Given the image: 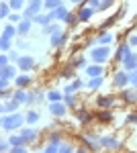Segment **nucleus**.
<instances>
[{
  "label": "nucleus",
  "mask_w": 137,
  "mask_h": 153,
  "mask_svg": "<svg viewBox=\"0 0 137 153\" xmlns=\"http://www.w3.org/2000/svg\"><path fill=\"white\" fill-rule=\"evenodd\" d=\"M25 120H27V117L19 114V112H10V114H2L0 125H2L4 131H12V129H19L21 125H25Z\"/></svg>",
  "instance_id": "1"
},
{
  "label": "nucleus",
  "mask_w": 137,
  "mask_h": 153,
  "mask_svg": "<svg viewBox=\"0 0 137 153\" xmlns=\"http://www.w3.org/2000/svg\"><path fill=\"white\" fill-rule=\"evenodd\" d=\"M90 57H92L94 63H104V61H109V57H111V47H109V45L94 47L90 51Z\"/></svg>",
  "instance_id": "2"
},
{
  "label": "nucleus",
  "mask_w": 137,
  "mask_h": 153,
  "mask_svg": "<svg viewBox=\"0 0 137 153\" xmlns=\"http://www.w3.org/2000/svg\"><path fill=\"white\" fill-rule=\"evenodd\" d=\"M43 2L45 0H31L29 6H27V10H25V19H33L35 14H39V10L43 8Z\"/></svg>",
  "instance_id": "3"
},
{
  "label": "nucleus",
  "mask_w": 137,
  "mask_h": 153,
  "mask_svg": "<svg viewBox=\"0 0 137 153\" xmlns=\"http://www.w3.org/2000/svg\"><path fill=\"white\" fill-rule=\"evenodd\" d=\"M16 65H19L23 71H29V70H33V68H35V59L29 57V55H23V57L16 59Z\"/></svg>",
  "instance_id": "4"
},
{
  "label": "nucleus",
  "mask_w": 137,
  "mask_h": 153,
  "mask_svg": "<svg viewBox=\"0 0 137 153\" xmlns=\"http://www.w3.org/2000/svg\"><path fill=\"white\" fill-rule=\"evenodd\" d=\"M66 102H64V104H61V100H59V102H49V112H51V114H53V117H64V114H66Z\"/></svg>",
  "instance_id": "5"
},
{
  "label": "nucleus",
  "mask_w": 137,
  "mask_h": 153,
  "mask_svg": "<svg viewBox=\"0 0 137 153\" xmlns=\"http://www.w3.org/2000/svg\"><path fill=\"white\" fill-rule=\"evenodd\" d=\"M121 63L125 65V70H127V71L135 70V68H137V55H135V53H133V51H129V53H127V55H125V59H123Z\"/></svg>",
  "instance_id": "6"
},
{
  "label": "nucleus",
  "mask_w": 137,
  "mask_h": 153,
  "mask_svg": "<svg viewBox=\"0 0 137 153\" xmlns=\"http://www.w3.org/2000/svg\"><path fill=\"white\" fill-rule=\"evenodd\" d=\"M0 78H4V80H14L16 78V68L14 65H2L0 68Z\"/></svg>",
  "instance_id": "7"
},
{
  "label": "nucleus",
  "mask_w": 137,
  "mask_h": 153,
  "mask_svg": "<svg viewBox=\"0 0 137 153\" xmlns=\"http://www.w3.org/2000/svg\"><path fill=\"white\" fill-rule=\"evenodd\" d=\"M113 84L117 86V88H123V86H127L129 84V74L127 71H117L113 78Z\"/></svg>",
  "instance_id": "8"
},
{
  "label": "nucleus",
  "mask_w": 137,
  "mask_h": 153,
  "mask_svg": "<svg viewBox=\"0 0 137 153\" xmlns=\"http://www.w3.org/2000/svg\"><path fill=\"white\" fill-rule=\"evenodd\" d=\"M100 145H103V147H106V149H119V147H121L119 139H117V137H113V135L103 137V139H100Z\"/></svg>",
  "instance_id": "9"
},
{
  "label": "nucleus",
  "mask_w": 137,
  "mask_h": 153,
  "mask_svg": "<svg viewBox=\"0 0 137 153\" xmlns=\"http://www.w3.org/2000/svg\"><path fill=\"white\" fill-rule=\"evenodd\" d=\"M31 27H33V19H23L21 23L16 25V29H19V35H27V33L31 31Z\"/></svg>",
  "instance_id": "10"
},
{
  "label": "nucleus",
  "mask_w": 137,
  "mask_h": 153,
  "mask_svg": "<svg viewBox=\"0 0 137 153\" xmlns=\"http://www.w3.org/2000/svg\"><path fill=\"white\" fill-rule=\"evenodd\" d=\"M51 21H55L51 12H49V14H35V16H33V23H37V25H43V27H45V25H49Z\"/></svg>",
  "instance_id": "11"
},
{
  "label": "nucleus",
  "mask_w": 137,
  "mask_h": 153,
  "mask_svg": "<svg viewBox=\"0 0 137 153\" xmlns=\"http://www.w3.org/2000/svg\"><path fill=\"white\" fill-rule=\"evenodd\" d=\"M16 108H19V102H16V100H10V102H2V106H0L2 114H10V112H16Z\"/></svg>",
  "instance_id": "12"
},
{
  "label": "nucleus",
  "mask_w": 137,
  "mask_h": 153,
  "mask_svg": "<svg viewBox=\"0 0 137 153\" xmlns=\"http://www.w3.org/2000/svg\"><path fill=\"white\" fill-rule=\"evenodd\" d=\"M129 51H131V45H129V43H123L121 47L117 49V53H115V61H123Z\"/></svg>",
  "instance_id": "13"
},
{
  "label": "nucleus",
  "mask_w": 137,
  "mask_h": 153,
  "mask_svg": "<svg viewBox=\"0 0 137 153\" xmlns=\"http://www.w3.org/2000/svg\"><path fill=\"white\" fill-rule=\"evenodd\" d=\"M21 135H23L25 143H33L35 139H37V131H35L33 127H29V129H23V131H21Z\"/></svg>",
  "instance_id": "14"
},
{
  "label": "nucleus",
  "mask_w": 137,
  "mask_h": 153,
  "mask_svg": "<svg viewBox=\"0 0 137 153\" xmlns=\"http://www.w3.org/2000/svg\"><path fill=\"white\" fill-rule=\"evenodd\" d=\"M66 41H68V37H66V33H61V31H59V33H55V35H51V45H53V47L64 45Z\"/></svg>",
  "instance_id": "15"
},
{
  "label": "nucleus",
  "mask_w": 137,
  "mask_h": 153,
  "mask_svg": "<svg viewBox=\"0 0 137 153\" xmlns=\"http://www.w3.org/2000/svg\"><path fill=\"white\" fill-rule=\"evenodd\" d=\"M2 35L8 37V39H12V37L19 35V29H16V27H14L12 23H8V25H4V29H2Z\"/></svg>",
  "instance_id": "16"
},
{
  "label": "nucleus",
  "mask_w": 137,
  "mask_h": 153,
  "mask_svg": "<svg viewBox=\"0 0 137 153\" xmlns=\"http://www.w3.org/2000/svg\"><path fill=\"white\" fill-rule=\"evenodd\" d=\"M96 104H98V108H111V106L115 104V98L113 96H100V98L96 100Z\"/></svg>",
  "instance_id": "17"
},
{
  "label": "nucleus",
  "mask_w": 137,
  "mask_h": 153,
  "mask_svg": "<svg viewBox=\"0 0 137 153\" xmlns=\"http://www.w3.org/2000/svg\"><path fill=\"white\" fill-rule=\"evenodd\" d=\"M51 14H53V19H59V21H66V16L70 14V10L66 8V6H57L55 10H49Z\"/></svg>",
  "instance_id": "18"
},
{
  "label": "nucleus",
  "mask_w": 137,
  "mask_h": 153,
  "mask_svg": "<svg viewBox=\"0 0 137 153\" xmlns=\"http://www.w3.org/2000/svg\"><path fill=\"white\" fill-rule=\"evenodd\" d=\"M92 14H94V6H86L78 12V21H90Z\"/></svg>",
  "instance_id": "19"
},
{
  "label": "nucleus",
  "mask_w": 137,
  "mask_h": 153,
  "mask_svg": "<svg viewBox=\"0 0 137 153\" xmlns=\"http://www.w3.org/2000/svg\"><path fill=\"white\" fill-rule=\"evenodd\" d=\"M12 100H16L19 104H25V102H29V92H25V90H16V92L12 94Z\"/></svg>",
  "instance_id": "20"
},
{
  "label": "nucleus",
  "mask_w": 137,
  "mask_h": 153,
  "mask_svg": "<svg viewBox=\"0 0 137 153\" xmlns=\"http://www.w3.org/2000/svg\"><path fill=\"white\" fill-rule=\"evenodd\" d=\"M86 74H88L90 78H94V76H103V65H100V63L88 65V68H86Z\"/></svg>",
  "instance_id": "21"
},
{
  "label": "nucleus",
  "mask_w": 137,
  "mask_h": 153,
  "mask_svg": "<svg viewBox=\"0 0 137 153\" xmlns=\"http://www.w3.org/2000/svg\"><path fill=\"white\" fill-rule=\"evenodd\" d=\"M31 82H33V78H31V76H16V78H14L16 88H25V86H29Z\"/></svg>",
  "instance_id": "22"
},
{
  "label": "nucleus",
  "mask_w": 137,
  "mask_h": 153,
  "mask_svg": "<svg viewBox=\"0 0 137 153\" xmlns=\"http://www.w3.org/2000/svg\"><path fill=\"white\" fill-rule=\"evenodd\" d=\"M59 31H61V27L55 25V23H49V25L43 27V33H45V35H55V33H59Z\"/></svg>",
  "instance_id": "23"
},
{
  "label": "nucleus",
  "mask_w": 137,
  "mask_h": 153,
  "mask_svg": "<svg viewBox=\"0 0 137 153\" xmlns=\"http://www.w3.org/2000/svg\"><path fill=\"white\" fill-rule=\"evenodd\" d=\"M47 100H49V102H59V100H64V92L51 90V92H47Z\"/></svg>",
  "instance_id": "24"
},
{
  "label": "nucleus",
  "mask_w": 137,
  "mask_h": 153,
  "mask_svg": "<svg viewBox=\"0 0 137 153\" xmlns=\"http://www.w3.org/2000/svg\"><path fill=\"white\" fill-rule=\"evenodd\" d=\"M100 86H103V76L90 78V82H88V88H90V90H96V88H100Z\"/></svg>",
  "instance_id": "25"
},
{
  "label": "nucleus",
  "mask_w": 137,
  "mask_h": 153,
  "mask_svg": "<svg viewBox=\"0 0 137 153\" xmlns=\"http://www.w3.org/2000/svg\"><path fill=\"white\" fill-rule=\"evenodd\" d=\"M78 88H82V80H74V82L66 86V90H64V94H72V92H76Z\"/></svg>",
  "instance_id": "26"
},
{
  "label": "nucleus",
  "mask_w": 137,
  "mask_h": 153,
  "mask_svg": "<svg viewBox=\"0 0 137 153\" xmlns=\"http://www.w3.org/2000/svg\"><path fill=\"white\" fill-rule=\"evenodd\" d=\"M10 4H8V2H6V0H4V2H2V4H0V16H2V19H8V14H10Z\"/></svg>",
  "instance_id": "27"
},
{
  "label": "nucleus",
  "mask_w": 137,
  "mask_h": 153,
  "mask_svg": "<svg viewBox=\"0 0 137 153\" xmlns=\"http://www.w3.org/2000/svg\"><path fill=\"white\" fill-rule=\"evenodd\" d=\"M57 6H61V0H45L43 2V8H47V10H55Z\"/></svg>",
  "instance_id": "28"
},
{
  "label": "nucleus",
  "mask_w": 137,
  "mask_h": 153,
  "mask_svg": "<svg viewBox=\"0 0 137 153\" xmlns=\"http://www.w3.org/2000/svg\"><path fill=\"white\" fill-rule=\"evenodd\" d=\"M39 120V112H35V110H29L27 112V125H35Z\"/></svg>",
  "instance_id": "29"
},
{
  "label": "nucleus",
  "mask_w": 137,
  "mask_h": 153,
  "mask_svg": "<svg viewBox=\"0 0 137 153\" xmlns=\"http://www.w3.org/2000/svg\"><path fill=\"white\" fill-rule=\"evenodd\" d=\"M8 143H10L12 147H16V145H25V139H23V135H12L10 139H8Z\"/></svg>",
  "instance_id": "30"
},
{
  "label": "nucleus",
  "mask_w": 137,
  "mask_h": 153,
  "mask_svg": "<svg viewBox=\"0 0 137 153\" xmlns=\"http://www.w3.org/2000/svg\"><path fill=\"white\" fill-rule=\"evenodd\" d=\"M113 41V35L111 33H103V35L96 39V43H100V45H106V43H111Z\"/></svg>",
  "instance_id": "31"
},
{
  "label": "nucleus",
  "mask_w": 137,
  "mask_h": 153,
  "mask_svg": "<svg viewBox=\"0 0 137 153\" xmlns=\"http://www.w3.org/2000/svg\"><path fill=\"white\" fill-rule=\"evenodd\" d=\"M0 49H2V51H8V49H10V39H8V37H0Z\"/></svg>",
  "instance_id": "32"
},
{
  "label": "nucleus",
  "mask_w": 137,
  "mask_h": 153,
  "mask_svg": "<svg viewBox=\"0 0 137 153\" xmlns=\"http://www.w3.org/2000/svg\"><path fill=\"white\" fill-rule=\"evenodd\" d=\"M25 19V14H19V12H10V14H8V21H10V23H21V21H23Z\"/></svg>",
  "instance_id": "33"
},
{
  "label": "nucleus",
  "mask_w": 137,
  "mask_h": 153,
  "mask_svg": "<svg viewBox=\"0 0 137 153\" xmlns=\"http://www.w3.org/2000/svg\"><path fill=\"white\" fill-rule=\"evenodd\" d=\"M8 4H10L12 10H21L23 4H25V0H8Z\"/></svg>",
  "instance_id": "34"
},
{
  "label": "nucleus",
  "mask_w": 137,
  "mask_h": 153,
  "mask_svg": "<svg viewBox=\"0 0 137 153\" xmlns=\"http://www.w3.org/2000/svg\"><path fill=\"white\" fill-rule=\"evenodd\" d=\"M123 98H125L127 102H135V100H137V94H135V92H131V90H127L125 94H123Z\"/></svg>",
  "instance_id": "35"
},
{
  "label": "nucleus",
  "mask_w": 137,
  "mask_h": 153,
  "mask_svg": "<svg viewBox=\"0 0 137 153\" xmlns=\"http://www.w3.org/2000/svg\"><path fill=\"white\" fill-rule=\"evenodd\" d=\"M129 84L131 86H137V68L129 71Z\"/></svg>",
  "instance_id": "36"
},
{
  "label": "nucleus",
  "mask_w": 137,
  "mask_h": 153,
  "mask_svg": "<svg viewBox=\"0 0 137 153\" xmlns=\"http://www.w3.org/2000/svg\"><path fill=\"white\" fill-rule=\"evenodd\" d=\"M78 118H80L82 123H88V120H90V114H88L86 110H78Z\"/></svg>",
  "instance_id": "37"
},
{
  "label": "nucleus",
  "mask_w": 137,
  "mask_h": 153,
  "mask_svg": "<svg viewBox=\"0 0 137 153\" xmlns=\"http://www.w3.org/2000/svg\"><path fill=\"white\" fill-rule=\"evenodd\" d=\"M64 102L68 106H74V98H72V94H64Z\"/></svg>",
  "instance_id": "38"
},
{
  "label": "nucleus",
  "mask_w": 137,
  "mask_h": 153,
  "mask_svg": "<svg viewBox=\"0 0 137 153\" xmlns=\"http://www.w3.org/2000/svg\"><path fill=\"white\" fill-rule=\"evenodd\" d=\"M74 65H76V68H86V61H84V57H78L76 61H74Z\"/></svg>",
  "instance_id": "39"
},
{
  "label": "nucleus",
  "mask_w": 137,
  "mask_h": 153,
  "mask_svg": "<svg viewBox=\"0 0 137 153\" xmlns=\"http://www.w3.org/2000/svg\"><path fill=\"white\" fill-rule=\"evenodd\" d=\"M8 55H4V53H2V55H0V68H2V65H8Z\"/></svg>",
  "instance_id": "40"
},
{
  "label": "nucleus",
  "mask_w": 137,
  "mask_h": 153,
  "mask_svg": "<svg viewBox=\"0 0 137 153\" xmlns=\"http://www.w3.org/2000/svg\"><path fill=\"white\" fill-rule=\"evenodd\" d=\"M59 141H61V137H59L57 133H53V135L49 137V143H59Z\"/></svg>",
  "instance_id": "41"
},
{
  "label": "nucleus",
  "mask_w": 137,
  "mask_h": 153,
  "mask_svg": "<svg viewBox=\"0 0 137 153\" xmlns=\"http://www.w3.org/2000/svg\"><path fill=\"white\" fill-rule=\"evenodd\" d=\"M127 123H129V125H137V114H129V117H127Z\"/></svg>",
  "instance_id": "42"
},
{
  "label": "nucleus",
  "mask_w": 137,
  "mask_h": 153,
  "mask_svg": "<svg viewBox=\"0 0 137 153\" xmlns=\"http://www.w3.org/2000/svg\"><path fill=\"white\" fill-rule=\"evenodd\" d=\"M66 23H68L70 27H72V25L76 23V16H74V14H68V16H66Z\"/></svg>",
  "instance_id": "43"
},
{
  "label": "nucleus",
  "mask_w": 137,
  "mask_h": 153,
  "mask_svg": "<svg viewBox=\"0 0 137 153\" xmlns=\"http://www.w3.org/2000/svg\"><path fill=\"white\" fill-rule=\"evenodd\" d=\"M59 151H72V147L68 143H59Z\"/></svg>",
  "instance_id": "44"
},
{
  "label": "nucleus",
  "mask_w": 137,
  "mask_h": 153,
  "mask_svg": "<svg viewBox=\"0 0 137 153\" xmlns=\"http://www.w3.org/2000/svg\"><path fill=\"white\" fill-rule=\"evenodd\" d=\"M6 88H8V80L0 78V90H6Z\"/></svg>",
  "instance_id": "45"
},
{
  "label": "nucleus",
  "mask_w": 137,
  "mask_h": 153,
  "mask_svg": "<svg viewBox=\"0 0 137 153\" xmlns=\"http://www.w3.org/2000/svg\"><path fill=\"white\" fill-rule=\"evenodd\" d=\"M10 147H12L10 143H0V151H8Z\"/></svg>",
  "instance_id": "46"
},
{
  "label": "nucleus",
  "mask_w": 137,
  "mask_h": 153,
  "mask_svg": "<svg viewBox=\"0 0 137 153\" xmlns=\"http://www.w3.org/2000/svg\"><path fill=\"white\" fill-rule=\"evenodd\" d=\"M111 118V112H100V120H109Z\"/></svg>",
  "instance_id": "47"
},
{
  "label": "nucleus",
  "mask_w": 137,
  "mask_h": 153,
  "mask_svg": "<svg viewBox=\"0 0 137 153\" xmlns=\"http://www.w3.org/2000/svg\"><path fill=\"white\" fill-rule=\"evenodd\" d=\"M88 2H90V6H94V8L100 6V0H88Z\"/></svg>",
  "instance_id": "48"
},
{
  "label": "nucleus",
  "mask_w": 137,
  "mask_h": 153,
  "mask_svg": "<svg viewBox=\"0 0 137 153\" xmlns=\"http://www.w3.org/2000/svg\"><path fill=\"white\" fill-rule=\"evenodd\" d=\"M129 43H131V45H137V35H131V37H129Z\"/></svg>",
  "instance_id": "49"
},
{
  "label": "nucleus",
  "mask_w": 137,
  "mask_h": 153,
  "mask_svg": "<svg viewBox=\"0 0 137 153\" xmlns=\"http://www.w3.org/2000/svg\"><path fill=\"white\" fill-rule=\"evenodd\" d=\"M19 47H21V49H27V47H29V43H25V41H21V43H19Z\"/></svg>",
  "instance_id": "50"
},
{
  "label": "nucleus",
  "mask_w": 137,
  "mask_h": 153,
  "mask_svg": "<svg viewBox=\"0 0 137 153\" xmlns=\"http://www.w3.org/2000/svg\"><path fill=\"white\" fill-rule=\"evenodd\" d=\"M70 2H82V0H70Z\"/></svg>",
  "instance_id": "51"
},
{
  "label": "nucleus",
  "mask_w": 137,
  "mask_h": 153,
  "mask_svg": "<svg viewBox=\"0 0 137 153\" xmlns=\"http://www.w3.org/2000/svg\"><path fill=\"white\" fill-rule=\"evenodd\" d=\"M109 2H113V0H109Z\"/></svg>",
  "instance_id": "52"
}]
</instances>
